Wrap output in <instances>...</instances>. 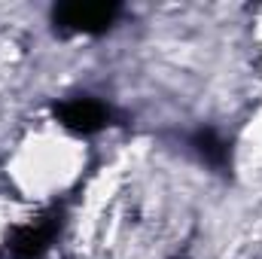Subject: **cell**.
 Returning <instances> with one entry per match:
<instances>
[{"instance_id": "obj_1", "label": "cell", "mask_w": 262, "mask_h": 259, "mask_svg": "<svg viewBox=\"0 0 262 259\" xmlns=\"http://www.w3.org/2000/svg\"><path fill=\"white\" fill-rule=\"evenodd\" d=\"M116 18H119V3H107V0H70L52 9V21L58 31L82 34V37L110 31Z\"/></svg>"}, {"instance_id": "obj_2", "label": "cell", "mask_w": 262, "mask_h": 259, "mask_svg": "<svg viewBox=\"0 0 262 259\" xmlns=\"http://www.w3.org/2000/svg\"><path fill=\"white\" fill-rule=\"evenodd\" d=\"M55 119L73 134H98V131H104L110 125L113 113L104 101L79 95V98H67L55 107Z\"/></svg>"}, {"instance_id": "obj_3", "label": "cell", "mask_w": 262, "mask_h": 259, "mask_svg": "<svg viewBox=\"0 0 262 259\" xmlns=\"http://www.w3.org/2000/svg\"><path fill=\"white\" fill-rule=\"evenodd\" d=\"M58 232H61V213L52 210V213H46V217H40V220H34V223H28V226L12 232L9 256L12 259H43Z\"/></svg>"}, {"instance_id": "obj_4", "label": "cell", "mask_w": 262, "mask_h": 259, "mask_svg": "<svg viewBox=\"0 0 262 259\" xmlns=\"http://www.w3.org/2000/svg\"><path fill=\"white\" fill-rule=\"evenodd\" d=\"M189 143H192L195 156L204 165H210V168H216V171H226V168L232 165V149H229V143H226L213 128H198Z\"/></svg>"}]
</instances>
